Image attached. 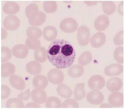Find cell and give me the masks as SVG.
I'll use <instances>...</instances> for the list:
<instances>
[{"instance_id":"1f68e13d","label":"cell","mask_w":125,"mask_h":109,"mask_svg":"<svg viewBox=\"0 0 125 109\" xmlns=\"http://www.w3.org/2000/svg\"><path fill=\"white\" fill-rule=\"evenodd\" d=\"M26 33L28 37H32L37 39L41 38L42 35V30L39 28L34 26H30L28 28Z\"/></svg>"},{"instance_id":"603a6c76","label":"cell","mask_w":125,"mask_h":109,"mask_svg":"<svg viewBox=\"0 0 125 109\" xmlns=\"http://www.w3.org/2000/svg\"><path fill=\"white\" fill-rule=\"evenodd\" d=\"M74 95L75 99L77 101L81 100L85 97L86 92L85 90V84L83 83H78L75 85Z\"/></svg>"},{"instance_id":"cb8c5ba5","label":"cell","mask_w":125,"mask_h":109,"mask_svg":"<svg viewBox=\"0 0 125 109\" xmlns=\"http://www.w3.org/2000/svg\"><path fill=\"white\" fill-rule=\"evenodd\" d=\"M58 94L64 98H70L73 95L72 90L70 87L64 84H60L57 88Z\"/></svg>"},{"instance_id":"52a82bcc","label":"cell","mask_w":125,"mask_h":109,"mask_svg":"<svg viewBox=\"0 0 125 109\" xmlns=\"http://www.w3.org/2000/svg\"><path fill=\"white\" fill-rule=\"evenodd\" d=\"M86 99L88 102L93 105H99L102 103L104 96L102 92L98 90L90 91L87 94Z\"/></svg>"},{"instance_id":"8fae6325","label":"cell","mask_w":125,"mask_h":109,"mask_svg":"<svg viewBox=\"0 0 125 109\" xmlns=\"http://www.w3.org/2000/svg\"><path fill=\"white\" fill-rule=\"evenodd\" d=\"M31 98L33 101L38 104H43L47 99V95L44 90L36 88L33 90L31 93Z\"/></svg>"},{"instance_id":"60d3db41","label":"cell","mask_w":125,"mask_h":109,"mask_svg":"<svg viewBox=\"0 0 125 109\" xmlns=\"http://www.w3.org/2000/svg\"><path fill=\"white\" fill-rule=\"evenodd\" d=\"M123 2L122 1L119 4L118 8V12L121 15H123Z\"/></svg>"},{"instance_id":"ab89813d","label":"cell","mask_w":125,"mask_h":109,"mask_svg":"<svg viewBox=\"0 0 125 109\" xmlns=\"http://www.w3.org/2000/svg\"><path fill=\"white\" fill-rule=\"evenodd\" d=\"M25 108H40V106L38 104L36 103H30L24 106Z\"/></svg>"},{"instance_id":"836d02e7","label":"cell","mask_w":125,"mask_h":109,"mask_svg":"<svg viewBox=\"0 0 125 109\" xmlns=\"http://www.w3.org/2000/svg\"><path fill=\"white\" fill-rule=\"evenodd\" d=\"M123 47H119L115 49L114 52V57L115 61L120 64L124 63Z\"/></svg>"},{"instance_id":"4dcf8cb0","label":"cell","mask_w":125,"mask_h":109,"mask_svg":"<svg viewBox=\"0 0 125 109\" xmlns=\"http://www.w3.org/2000/svg\"><path fill=\"white\" fill-rule=\"evenodd\" d=\"M58 5L55 1H45L43 4V9L47 13H53L57 9Z\"/></svg>"},{"instance_id":"9c48e42d","label":"cell","mask_w":125,"mask_h":109,"mask_svg":"<svg viewBox=\"0 0 125 109\" xmlns=\"http://www.w3.org/2000/svg\"><path fill=\"white\" fill-rule=\"evenodd\" d=\"M46 20V14L44 12L39 11L32 14L28 20L31 25L39 26L44 23Z\"/></svg>"},{"instance_id":"8d00e7d4","label":"cell","mask_w":125,"mask_h":109,"mask_svg":"<svg viewBox=\"0 0 125 109\" xmlns=\"http://www.w3.org/2000/svg\"><path fill=\"white\" fill-rule=\"evenodd\" d=\"M113 42L115 45H121L124 43L123 30L121 31L115 36L113 39Z\"/></svg>"},{"instance_id":"ba28073f","label":"cell","mask_w":125,"mask_h":109,"mask_svg":"<svg viewBox=\"0 0 125 109\" xmlns=\"http://www.w3.org/2000/svg\"><path fill=\"white\" fill-rule=\"evenodd\" d=\"M108 103L112 107H121L124 105L123 94L119 92H115L109 96Z\"/></svg>"},{"instance_id":"7a4b0ae2","label":"cell","mask_w":125,"mask_h":109,"mask_svg":"<svg viewBox=\"0 0 125 109\" xmlns=\"http://www.w3.org/2000/svg\"><path fill=\"white\" fill-rule=\"evenodd\" d=\"M90 34L89 28L85 25L79 27L77 31V39L81 46H86L90 41Z\"/></svg>"},{"instance_id":"b9f144b4","label":"cell","mask_w":125,"mask_h":109,"mask_svg":"<svg viewBox=\"0 0 125 109\" xmlns=\"http://www.w3.org/2000/svg\"><path fill=\"white\" fill-rule=\"evenodd\" d=\"M100 108H111L112 107L109 104L103 103L100 107Z\"/></svg>"},{"instance_id":"277c9868","label":"cell","mask_w":125,"mask_h":109,"mask_svg":"<svg viewBox=\"0 0 125 109\" xmlns=\"http://www.w3.org/2000/svg\"><path fill=\"white\" fill-rule=\"evenodd\" d=\"M48 80L55 85H59L62 84L64 80V75L62 71L57 69L50 70L47 73Z\"/></svg>"},{"instance_id":"3957f363","label":"cell","mask_w":125,"mask_h":109,"mask_svg":"<svg viewBox=\"0 0 125 109\" xmlns=\"http://www.w3.org/2000/svg\"><path fill=\"white\" fill-rule=\"evenodd\" d=\"M78 24L74 19L67 18L62 20L60 24V29L66 33H72L78 29Z\"/></svg>"},{"instance_id":"7c38bea8","label":"cell","mask_w":125,"mask_h":109,"mask_svg":"<svg viewBox=\"0 0 125 109\" xmlns=\"http://www.w3.org/2000/svg\"><path fill=\"white\" fill-rule=\"evenodd\" d=\"M123 83L121 78L117 77L112 78L108 80L106 87L109 91L112 92L119 91L123 87Z\"/></svg>"},{"instance_id":"484cf974","label":"cell","mask_w":125,"mask_h":109,"mask_svg":"<svg viewBox=\"0 0 125 109\" xmlns=\"http://www.w3.org/2000/svg\"><path fill=\"white\" fill-rule=\"evenodd\" d=\"M102 9L105 14L110 15L115 13L117 7L113 1H104L102 3Z\"/></svg>"},{"instance_id":"e575fe53","label":"cell","mask_w":125,"mask_h":109,"mask_svg":"<svg viewBox=\"0 0 125 109\" xmlns=\"http://www.w3.org/2000/svg\"><path fill=\"white\" fill-rule=\"evenodd\" d=\"M38 6L35 3H31L27 6L25 9V13L28 18L34 13L39 11Z\"/></svg>"},{"instance_id":"6da1fadb","label":"cell","mask_w":125,"mask_h":109,"mask_svg":"<svg viewBox=\"0 0 125 109\" xmlns=\"http://www.w3.org/2000/svg\"><path fill=\"white\" fill-rule=\"evenodd\" d=\"M47 51L48 60L58 69H63L70 67L76 58L74 46L65 39L53 41L49 46Z\"/></svg>"},{"instance_id":"d590c367","label":"cell","mask_w":125,"mask_h":109,"mask_svg":"<svg viewBox=\"0 0 125 109\" xmlns=\"http://www.w3.org/2000/svg\"><path fill=\"white\" fill-rule=\"evenodd\" d=\"M62 107L63 108H78L79 105L76 101L73 99H68L64 101L62 105Z\"/></svg>"},{"instance_id":"ac0fdd59","label":"cell","mask_w":125,"mask_h":109,"mask_svg":"<svg viewBox=\"0 0 125 109\" xmlns=\"http://www.w3.org/2000/svg\"><path fill=\"white\" fill-rule=\"evenodd\" d=\"M20 6L15 2L9 1L5 3L3 7V11L8 15H12L16 14L19 11Z\"/></svg>"},{"instance_id":"f1b7e54d","label":"cell","mask_w":125,"mask_h":109,"mask_svg":"<svg viewBox=\"0 0 125 109\" xmlns=\"http://www.w3.org/2000/svg\"><path fill=\"white\" fill-rule=\"evenodd\" d=\"M24 107L23 102L19 98H10L6 102L7 108H23Z\"/></svg>"},{"instance_id":"f35d334b","label":"cell","mask_w":125,"mask_h":109,"mask_svg":"<svg viewBox=\"0 0 125 109\" xmlns=\"http://www.w3.org/2000/svg\"><path fill=\"white\" fill-rule=\"evenodd\" d=\"M31 93L30 89H28L24 92H21L18 95V98L23 100H27L30 98Z\"/></svg>"},{"instance_id":"8992f818","label":"cell","mask_w":125,"mask_h":109,"mask_svg":"<svg viewBox=\"0 0 125 109\" xmlns=\"http://www.w3.org/2000/svg\"><path fill=\"white\" fill-rule=\"evenodd\" d=\"M20 21L17 16L10 15L6 17L3 21V25L5 29L10 31L17 30L20 25Z\"/></svg>"},{"instance_id":"d4e9b609","label":"cell","mask_w":125,"mask_h":109,"mask_svg":"<svg viewBox=\"0 0 125 109\" xmlns=\"http://www.w3.org/2000/svg\"><path fill=\"white\" fill-rule=\"evenodd\" d=\"M34 56L36 61L39 63L44 62L47 61V51L43 47H41L34 53Z\"/></svg>"},{"instance_id":"5bb4252c","label":"cell","mask_w":125,"mask_h":109,"mask_svg":"<svg viewBox=\"0 0 125 109\" xmlns=\"http://www.w3.org/2000/svg\"><path fill=\"white\" fill-rule=\"evenodd\" d=\"M123 70V66L121 64H111L105 68L104 73L109 76H117L121 74Z\"/></svg>"},{"instance_id":"83f0119b","label":"cell","mask_w":125,"mask_h":109,"mask_svg":"<svg viewBox=\"0 0 125 109\" xmlns=\"http://www.w3.org/2000/svg\"><path fill=\"white\" fill-rule=\"evenodd\" d=\"M62 105L60 99L55 97H49L45 102V106L47 108H60L62 107Z\"/></svg>"},{"instance_id":"e0dca14e","label":"cell","mask_w":125,"mask_h":109,"mask_svg":"<svg viewBox=\"0 0 125 109\" xmlns=\"http://www.w3.org/2000/svg\"><path fill=\"white\" fill-rule=\"evenodd\" d=\"M43 38L48 41H54L57 38L58 32L57 29L54 26H48L43 29L42 33Z\"/></svg>"},{"instance_id":"30bf717a","label":"cell","mask_w":125,"mask_h":109,"mask_svg":"<svg viewBox=\"0 0 125 109\" xmlns=\"http://www.w3.org/2000/svg\"><path fill=\"white\" fill-rule=\"evenodd\" d=\"M109 22V18L107 15H101L96 19L94 25L96 30L98 31H104L108 27Z\"/></svg>"},{"instance_id":"f546056e","label":"cell","mask_w":125,"mask_h":109,"mask_svg":"<svg viewBox=\"0 0 125 109\" xmlns=\"http://www.w3.org/2000/svg\"><path fill=\"white\" fill-rule=\"evenodd\" d=\"M92 60V54L89 51L84 52L79 56L78 62L80 65H85L90 63Z\"/></svg>"},{"instance_id":"ffe728a7","label":"cell","mask_w":125,"mask_h":109,"mask_svg":"<svg viewBox=\"0 0 125 109\" xmlns=\"http://www.w3.org/2000/svg\"><path fill=\"white\" fill-rule=\"evenodd\" d=\"M15 65L11 62L3 63L1 65V76L7 77L11 76L15 73Z\"/></svg>"},{"instance_id":"4fadbf2b","label":"cell","mask_w":125,"mask_h":109,"mask_svg":"<svg viewBox=\"0 0 125 109\" xmlns=\"http://www.w3.org/2000/svg\"><path fill=\"white\" fill-rule=\"evenodd\" d=\"M11 52L13 55L16 58L23 59L28 56V48L24 45L18 44L12 48Z\"/></svg>"},{"instance_id":"44dd1931","label":"cell","mask_w":125,"mask_h":109,"mask_svg":"<svg viewBox=\"0 0 125 109\" xmlns=\"http://www.w3.org/2000/svg\"><path fill=\"white\" fill-rule=\"evenodd\" d=\"M32 84L36 88L45 89L48 85V79L45 76L41 75L34 77Z\"/></svg>"},{"instance_id":"d6a6232c","label":"cell","mask_w":125,"mask_h":109,"mask_svg":"<svg viewBox=\"0 0 125 109\" xmlns=\"http://www.w3.org/2000/svg\"><path fill=\"white\" fill-rule=\"evenodd\" d=\"M1 58L2 62H5L10 60L11 57V51L10 48L6 46L1 48Z\"/></svg>"},{"instance_id":"7402d4cb","label":"cell","mask_w":125,"mask_h":109,"mask_svg":"<svg viewBox=\"0 0 125 109\" xmlns=\"http://www.w3.org/2000/svg\"><path fill=\"white\" fill-rule=\"evenodd\" d=\"M84 72V68L83 65L80 64L73 65L69 69L68 71L69 75L74 78H77L83 76Z\"/></svg>"},{"instance_id":"74e56055","label":"cell","mask_w":125,"mask_h":109,"mask_svg":"<svg viewBox=\"0 0 125 109\" xmlns=\"http://www.w3.org/2000/svg\"><path fill=\"white\" fill-rule=\"evenodd\" d=\"M11 90L10 88L5 85L1 86V97L2 99L7 98L10 94Z\"/></svg>"},{"instance_id":"2e32d148","label":"cell","mask_w":125,"mask_h":109,"mask_svg":"<svg viewBox=\"0 0 125 109\" xmlns=\"http://www.w3.org/2000/svg\"><path fill=\"white\" fill-rule=\"evenodd\" d=\"M9 82L12 87L17 90L22 91L25 88L26 83L21 77L13 75L9 78Z\"/></svg>"},{"instance_id":"5b68a950","label":"cell","mask_w":125,"mask_h":109,"mask_svg":"<svg viewBox=\"0 0 125 109\" xmlns=\"http://www.w3.org/2000/svg\"><path fill=\"white\" fill-rule=\"evenodd\" d=\"M90 89L99 90L102 89L105 85V80L102 76L99 75H94L90 78L88 83Z\"/></svg>"},{"instance_id":"d6986e66","label":"cell","mask_w":125,"mask_h":109,"mask_svg":"<svg viewBox=\"0 0 125 109\" xmlns=\"http://www.w3.org/2000/svg\"><path fill=\"white\" fill-rule=\"evenodd\" d=\"M26 71L32 75H37L41 73L42 66L41 64L37 61H30L26 65Z\"/></svg>"},{"instance_id":"9a60e30c","label":"cell","mask_w":125,"mask_h":109,"mask_svg":"<svg viewBox=\"0 0 125 109\" xmlns=\"http://www.w3.org/2000/svg\"><path fill=\"white\" fill-rule=\"evenodd\" d=\"M106 41V37L104 33H97L94 34L90 39V44L94 48H99L104 45Z\"/></svg>"},{"instance_id":"4316f807","label":"cell","mask_w":125,"mask_h":109,"mask_svg":"<svg viewBox=\"0 0 125 109\" xmlns=\"http://www.w3.org/2000/svg\"><path fill=\"white\" fill-rule=\"evenodd\" d=\"M25 45L30 49L36 50L41 47V43L38 39L28 37L26 40Z\"/></svg>"}]
</instances>
